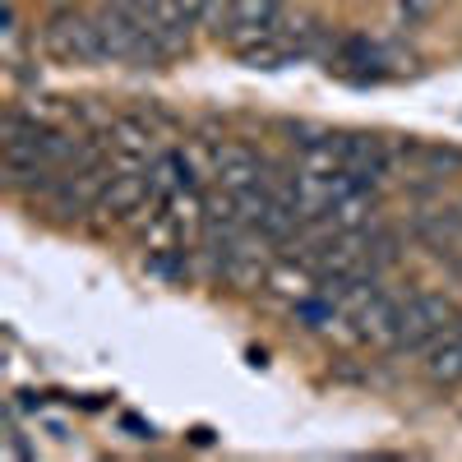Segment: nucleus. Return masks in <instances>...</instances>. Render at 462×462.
I'll return each mask as SVG.
<instances>
[{
    "label": "nucleus",
    "instance_id": "obj_4",
    "mask_svg": "<svg viewBox=\"0 0 462 462\" xmlns=\"http://www.w3.org/2000/svg\"><path fill=\"white\" fill-rule=\"evenodd\" d=\"M282 14V0H226V5L217 10L213 5V19H217V37L231 47V51H241L254 32L263 28H273Z\"/></svg>",
    "mask_w": 462,
    "mask_h": 462
},
{
    "label": "nucleus",
    "instance_id": "obj_2",
    "mask_svg": "<svg viewBox=\"0 0 462 462\" xmlns=\"http://www.w3.org/2000/svg\"><path fill=\"white\" fill-rule=\"evenodd\" d=\"M457 305L448 296H435V291H420L411 300H402V324H398V346L407 352H420L430 346L435 337H444L448 328H457Z\"/></svg>",
    "mask_w": 462,
    "mask_h": 462
},
{
    "label": "nucleus",
    "instance_id": "obj_7",
    "mask_svg": "<svg viewBox=\"0 0 462 462\" xmlns=\"http://www.w3.org/2000/svg\"><path fill=\"white\" fill-rule=\"evenodd\" d=\"M342 167L352 180L361 185H374L379 176H389L393 167V148L374 139V134H342Z\"/></svg>",
    "mask_w": 462,
    "mask_h": 462
},
{
    "label": "nucleus",
    "instance_id": "obj_13",
    "mask_svg": "<svg viewBox=\"0 0 462 462\" xmlns=\"http://www.w3.org/2000/svg\"><path fill=\"white\" fill-rule=\"evenodd\" d=\"M102 5L121 10V14H130L139 23H152V14H158V0H102Z\"/></svg>",
    "mask_w": 462,
    "mask_h": 462
},
{
    "label": "nucleus",
    "instance_id": "obj_6",
    "mask_svg": "<svg viewBox=\"0 0 462 462\" xmlns=\"http://www.w3.org/2000/svg\"><path fill=\"white\" fill-rule=\"evenodd\" d=\"M268 167L259 162V152L241 139H217L213 143V180L217 189H254L263 185Z\"/></svg>",
    "mask_w": 462,
    "mask_h": 462
},
{
    "label": "nucleus",
    "instance_id": "obj_8",
    "mask_svg": "<svg viewBox=\"0 0 462 462\" xmlns=\"http://www.w3.org/2000/svg\"><path fill=\"white\" fill-rule=\"evenodd\" d=\"M328 222L337 231H374L379 226V199H374V185L352 180V189L328 208Z\"/></svg>",
    "mask_w": 462,
    "mask_h": 462
},
{
    "label": "nucleus",
    "instance_id": "obj_11",
    "mask_svg": "<svg viewBox=\"0 0 462 462\" xmlns=\"http://www.w3.org/2000/svg\"><path fill=\"white\" fill-rule=\"evenodd\" d=\"M402 158L416 162V176H430V180H448L462 171V152L457 148H430V143H407Z\"/></svg>",
    "mask_w": 462,
    "mask_h": 462
},
{
    "label": "nucleus",
    "instance_id": "obj_14",
    "mask_svg": "<svg viewBox=\"0 0 462 462\" xmlns=\"http://www.w3.org/2000/svg\"><path fill=\"white\" fill-rule=\"evenodd\" d=\"M47 5H51V10H74L79 0H47Z\"/></svg>",
    "mask_w": 462,
    "mask_h": 462
},
{
    "label": "nucleus",
    "instance_id": "obj_3",
    "mask_svg": "<svg viewBox=\"0 0 462 462\" xmlns=\"http://www.w3.org/2000/svg\"><path fill=\"white\" fill-rule=\"evenodd\" d=\"M268 254L254 245V231H241V236L222 241L217 250V278L231 287V291H259L268 287Z\"/></svg>",
    "mask_w": 462,
    "mask_h": 462
},
{
    "label": "nucleus",
    "instance_id": "obj_10",
    "mask_svg": "<svg viewBox=\"0 0 462 462\" xmlns=\"http://www.w3.org/2000/svg\"><path fill=\"white\" fill-rule=\"evenodd\" d=\"M426 374L435 383H444V389H453V383H462V333L448 328L444 337H435L426 346Z\"/></svg>",
    "mask_w": 462,
    "mask_h": 462
},
{
    "label": "nucleus",
    "instance_id": "obj_1",
    "mask_svg": "<svg viewBox=\"0 0 462 462\" xmlns=\"http://www.w3.org/2000/svg\"><path fill=\"white\" fill-rule=\"evenodd\" d=\"M42 47L60 65H93V60H102L97 19L93 14H79V10H56L51 23L42 28Z\"/></svg>",
    "mask_w": 462,
    "mask_h": 462
},
{
    "label": "nucleus",
    "instance_id": "obj_5",
    "mask_svg": "<svg viewBox=\"0 0 462 462\" xmlns=\"http://www.w3.org/2000/svg\"><path fill=\"white\" fill-rule=\"evenodd\" d=\"M106 148L121 167H148L152 158L162 152V139H158V125L148 116H116L106 121Z\"/></svg>",
    "mask_w": 462,
    "mask_h": 462
},
{
    "label": "nucleus",
    "instance_id": "obj_9",
    "mask_svg": "<svg viewBox=\"0 0 462 462\" xmlns=\"http://www.w3.org/2000/svg\"><path fill=\"white\" fill-rule=\"evenodd\" d=\"M398 324H402V300L379 291L365 310L356 315V337L361 342H374V346H398Z\"/></svg>",
    "mask_w": 462,
    "mask_h": 462
},
{
    "label": "nucleus",
    "instance_id": "obj_15",
    "mask_svg": "<svg viewBox=\"0 0 462 462\" xmlns=\"http://www.w3.org/2000/svg\"><path fill=\"white\" fill-rule=\"evenodd\" d=\"M457 333H462V319H457Z\"/></svg>",
    "mask_w": 462,
    "mask_h": 462
},
{
    "label": "nucleus",
    "instance_id": "obj_12",
    "mask_svg": "<svg viewBox=\"0 0 462 462\" xmlns=\"http://www.w3.org/2000/svg\"><path fill=\"white\" fill-rule=\"evenodd\" d=\"M416 236L435 245V250H462V213H420L416 217Z\"/></svg>",
    "mask_w": 462,
    "mask_h": 462
}]
</instances>
